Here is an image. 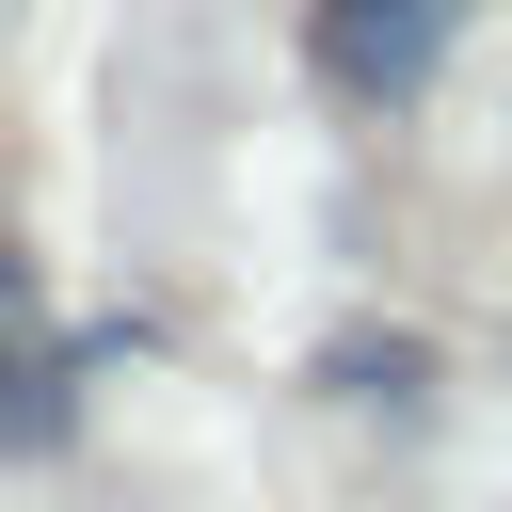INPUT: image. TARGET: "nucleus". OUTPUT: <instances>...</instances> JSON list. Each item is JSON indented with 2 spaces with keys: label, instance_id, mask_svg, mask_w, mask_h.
<instances>
[{
  "label": "nucleus",
  "instance_id": "nucleus-2",
  "mask_svg": "<svg viewBox=\"0 0 512 512\" xmlns=\"http://www.w3.org/2000/svg\"><path fill=\"white\" fill-rule=\"evenodd\" d=\"M48 336H32V272H0V448H48Z\"/></svg>",
  "mask_w": 512,
  "mask_h": 512
},
{
  "label": "nucleus",
  "instance_id": "nucleus-1",
  "mask_svg": "<svg viewBox=\"0 0 512 512\" xmlns=\"http://www.w3.org/2000/svg\"><path fill=\"white\" fill-rule=\"evenodd\" d=\"M304 48H320L336 96L400 112V96L432 80V48H448V0H304Z\"/></svg>",
  "mask_w": 512,
  "mask_h": 512
},
{
  "label": "nucleus",
  "instance_id": "nucleus-3",
  "mask_svg": "<svg viewBox=\"0 0 512 512\" xmlns=\"http://www.w3.org/2000/svg\"><path fill=\"white\" fill-rule=\"evenodd\" d=\"M336 400H416V336H336Z\"/></svg>",
  "mask_w": 512,
  "mask_h": 512
}]
</instances>
